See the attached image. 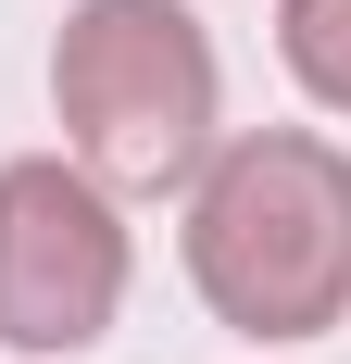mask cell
Listing matches in <instances>:
<instances>
[{
    "label": "cell",
    "mask_w": 351,
    "mask_h": 364,
    "mask_svg": "<svg viewBox=\"0 0 351 364\" xmlns=\"http://www.w3.org/2000/svg\"><path fill=\"white\" fill-rule=\"evenodd\" d=\"M50 113H63V164H88L113 201L188 188L201 151L226 139L213 26L188 0H75L50 38Z\"/></svg>",
    "instance_id": "obj_2"
},
{
    "label": "cell",
    "mask_w": 351,
    "mask_h": 364,
    "mask_svg": "<svg viewBox=\"0 0 351 364\" xmlns=\"http://www.w3.org/2000/svg\"><path fill=\"white\" fill-rule=\"evenodd\" d=\"M188 289L213 301V327L264 339H326L351 327V151L326 126H239L201 151L188 176Z\"/></svg>",
    "instance_id": "obj_1"
},
{
    "label": "cell",
    "mask_w": 351,
    "mask_h": 364,
    "mask_svg": "<svg viewBox=\"0 0 351 364\" xmlns=\"http://www.w3.org/2000/svg\"><path fill=\"white\" fill-rule=\"evenodd\" d=\"M276 63L301 75V101L351 126V0H276Z\"/></svg>",
    "instance_id": "obj_4"
},
{
    "label": "cell",
    "mask_w": 351,
    "mask_h": 364,
    "mask_svg": "<svg viewBox=\"0 0 351 364\" xmlns=\"http://www.w3.org/2000/svg\"><path fill=\"white\" fill-rule=\"evenodd\" d=\"M126 277H139V239L113 188L63 151H13L0 164V352L26 364L101 352L126 314Z\"/></svg>",
    "instance_id": "obj_3"
}]
</instances>
